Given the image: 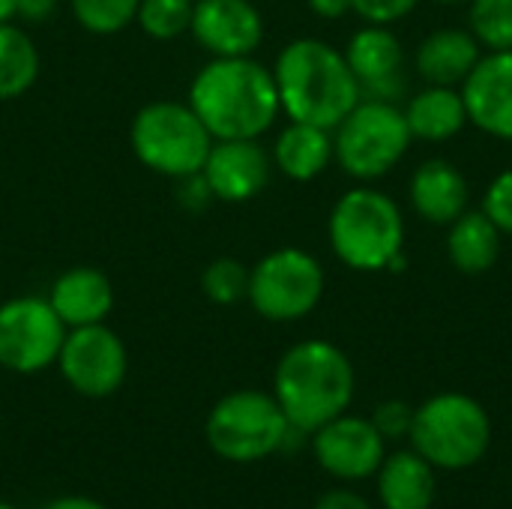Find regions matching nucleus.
Masks as SVG:
<instances>
[{
    "instance_id": "19",
    "label": "nucleus",
    "mask_w": 512,
    "mask_h": 509,
    "mask_svg": "<svg viewBox=\"0 0 512 509\" xmlns=\"http://www.w3.org/2000/svg\"><path fill=\"white\" fill-rule=\"evenodd\" d=\"M480 57H483V45L477 42L471 30L438 27L417 45L414 69L426 84L462 87V81L471 75Z\"/></svg>"
},
{
    "instance_id": "25",
    "label": "nucleus",
    "mask_w": 512,
    "mask_h": 509,
    "mask_svg": "<svg viewBox=\"0 0 512 509\" xmlns=\"http://www.w3.org/2000/svg\"><path fill=\"white\" fill-rule=\"evenodd\" d=\"M195 0H141L135 24L156 42H174L192 27Z\"/></svg>"
},
{
    "instance_id": "15",
    "label": "nucleus",
    "mask_w": 512,
    "mask_h": 509,
    "mask_svg": "<svg viewBox=\"0 0 512 509\" xmlns=\"http://www.w3.org/2000/svg\"><path fill=\"white\" fill-rule=\"evenodd\" d=\"M201 174L216 201L246 204L267 189L273 177V156L261 147L258 138L213 141Z\"/></svg>"
},
{
    "instance_id": "36",
    "label": "nucleus",
    "mask_w": 512,
    "mask_h": 509,
    "mask_svg": "<svg viewBox=\"0 0 512 509\" xmlns=\"http://www.w3.org/2000/svg\"><path fill=\"white\" fill-rule=\"evenodd\" d=\"M45 509H108L102 507L99 501L93 498H84V495H63V498H54Z\"/></svg>"
},
{
    "instance_id": "27",
    "label": "nucleus",
    "mask_w": 512,
    "mask_h": 509,
    "mask_svg": "<svg viewBox=\"0 0 512 509\" xmlns=\"http://www.w3.org/2000/svg\"><path fill=\"white\" fill-rule=\"evenodd\" d=\"M468 21L486 51H512V0H468Z\"/></svg>"
},
{
    "instance_id": "13",
    "label": "nucleus",
    "mask_w": 512,
    "mask_h": 509,
    "mask_svg": "<svg viewBox=\"0 0 512 509\" xmlns=\"http://www.w3.org/2000/svg\"><path fill=\"white\" fill-rule=\"evenodd\" d=\"M345 60L357 78L360 99L375 102H393L408 96V57L402 39L384 27V24H366L360 27L345 48Z\"/></svg>"
},
{
    "instance_id": "24",
    "label": "nucleus",
    "mask_w": 512,
    "mask_h": 509,
    "mask_svg": "<svg viewBox=\"0 0 512 509\" xmlns=\"http://www.w3.org/2000/svg\"><path fill=\"white\" fill-rule=\"evenodd\" d=\"M39 48L24 27L0 21V102L24 96L39 78Z\"/></svg>"
},
{
    "instance_id": "12",
    "label": "nucleus",
    "mask_w": 512,
    "mask_h": 509,
    "mask_svg": "<svg viewBox=\"0 0 512 509\" xmlns=\"http://www.w3.org/2000/svg\"><path fill=\"white\" fill-rule=\"evenodd\" d=\"M312 453L330 477L342 483H363L378 474L387 456V441L369 417L345 411L312 432Z\"/></svg>"
},
{
    "instance_id": "10",
    "label": "nucleus",
    "mask_w": 512,
    "mask_h": 509,
    "mask_svg": "<svg viewBox=\"0 0 512 509\" xmlns=\"http://www.w3.org/2000/svg\"><path fill=\"white\" fill-rule=\"evenodd\" d=\"M66 333L48 297L24 294L0 303V369L15 375L45 372L57 363Z\"/></svg>"
},
{
    "instance_id": "8",
    "label": "nucleus",
    "mask_w": 512,
    "mask_h": 509,
    "mask_svg": "<svg viewBox=\"0 0 512 509\" xmlns=\"http://www.w3.org/2000/svg\"><path fill=\"white\" fill-rule=\"evenodd\" d=\"M291 435V423L279 408L273 393L264 390H234L222 396L204 423L207 447L237 465L261 462L279 450Z\"/></svg>"
},
{
    "instance_id": "23",
    "label": "nucleus",
    "mask_w": 512,
    "mask_h": 509,
    "mask_svg": "<svg viewBox=\"0 0 512 509\" xmlns=\"http://www.w3.org/2000/svg\"><path fill=\"white\" fill-rule=\"evenodd\" d=\"M447 255L450 264L465 276H483L498 264L501 231L483 210H465L453 225H447Z\"/></svg>"
},
{
    "instance_id": "30",
    "label": "nucleus",
    "mask_w": 512,
    "mask_h": 509,
    "mask_svg": "<svg viewBox=\"0 0 512 509\" xmlns=\"http://www.w3.org/2000/svg\"><path fill=\"white\" fill-rule=\"evenodd\" d=\"M480 210L498 225L501 234H510L512 237V168L501 171V174L489 183Z\"/></svg>"
},
{
    "instance_id": "5",
    "label": "nucleus",
    "mask_w": 512,
    "mask_h": 509,
    "mask_svg": "<svg viewBox=\"0 0 512 509\" xmlns=\"http://www.w3.org/2000/svg\"><path fill=\"white\" fill-rule=\"evenodd\" d=\"M408 444L435 471H468L492 447V417L468 393H438L414 408Z\"/></svg>"
},
{
    "instance_id": "29",
    "label": "nucleus",
    "mask_w": 512,
    "mask_h": 509,
    "mask_svg": "<svg viewBox=\"0 0 512 509\" xmlns=\"http://www.w3.org/2000/svg\"><path fill=\"white\" fill-rule=\"evenodd\" d=\"M372 426L381 432L384 441H402L411 435L414 426V405H408L405 399H387L375 408V414L369 417Z\"/></svg>"
},
{
    "instance_id": "9",
    "label": "nucleus",
    "mask_w": 512,
    "mask_h": 509,
    "mask_svg": "<svg viewBox=\"0 0 512 509\" xmlns=\"http://www.w3.org/2000/svg\"><path fill=\"white\" fill-rule=\"evenodd\" d=\"M327 276L321 261L297 246L267 252L249 267V306L273 324H291L312 315L324 297Z\"/></svg>"
},
{
    "instance_id": "35",
    "label": "nucleus",
    "mask_w": 512,
    "mask_h": 509,
    "mask_svg": "<svg viewBox=\"0 0 512 509\" xmlns=\"http://www.w3.org/2000/svg\"><path fill=\"white\" fill-rule=\"evenodd\" d=\"M306 6L324 21H339L351 12V0H306Z\"/></svg>"
},
{
    "instance_id": "32",
    "label": "nucleus",
    "mask_w": 512,
    "mask_h": 509,
    "mask_svg": "<svg viewBox=\"0 0 512 509\" xmlns=\"http://www.w3.org/2000/svg\"><path fill=\"white\" fill-rule=\"evenodd\" d=\"M174 183H177V201H180V207L189 210V213H201L204 207H210V204L216 201L201 171H198V174H189V177H180V180H174Z\"/></svg>"
},
{
    "instance_id": "20",
    "label": "nucleus",
    "mask_w": 512,
    "mask_h": 509,
    "mask_svg": "<svg viewBox=\"0 0 512 509\" xmlns=\"http://www.w3.org/2000/svg\"><path fill=\"white\" fill-rule=\"evenodd\" d=\"M378 501L384 509H432L438 495V471L414 450L384 456L378 474Z\"/></svg>"
},
{
    "instance_id": "14",
    "label": "nucleus",
    "mask_w": 512,
    "mask_h": 509,
    "mask_svg": "<svg viewBox=\"0 0 512 509\" xmlns=\"http://www.w3.org/2000/svg\"><path fill=\"white\" fill-rule=\"evenodd\" d=\"M264 30V15L252 0H195L189 33L210 57H255Z\"/></svg>"
},
{
    "instance_id": "2",
    "label": "nucleus",
    "mask_w": 512,
    "mask_h": 509,
    "mask_svg": "<svg viewBox=\"0 0 512 509\" xmlns=\"http://www.w3.org/2000/svg\"><path fill=\"white\" fill-rule=\"evenodd\" d=\"M273 78L282 114L297 123L336 129L360 102V87L345 51L315 36L288 42L273 63Z\"/></svg>"
},
{
    "instance_id": "21",
    "label": "nucleus",
    "mask_w": 512,
    "mask_h": 509,
    "mask_svg": "<svg viewBox=\"0 0 512 509\" xmlns=\"http://www.w3.org/2000/svg\"><path fill=\"white\" fill-rule=\"evenodd\" d=\"M273 168L294 183L318 180L333 162V129L288 120L270 150Z\"/></svg>"
},
{
    "instance_id": "6",
    "label": "nucleus",
    "mask_w": 512,
    "mask_h": 509,
    "mask_svg": "<svg viewBox=\"0 0 512 509\" xmlns=\"http://www.w3.org/2000/svg\"><path fill=\"white\" fill-rule=\"evenodd\" d=\"M129 147L147 171L180 180L204 168L213 135L189 102L156 99L135 111L129 123Z\"/></svg>"
},
{
    "instance_id": "17",
    "label": "nucleus",
    "mask_w": 512,
    "mask_h": 509,
    "mask_svg": "<svg viewBox=\"0 0 512 509\" xmlns=\"http://www.w3.org/2000/svg\"><path fill=\"white\" fill-rule=\"evenodd\" d=\"M48 303L60 315L66 330L105 324L114 309V285L99 267L78 264V267L63 270L51 282Z\"/></svg>"
},
{
    "instance_id": "37",
    "label": "nucleus",
    "mask_w": 512,
    "mask_h": 509,
    "mask_svg": "<svg viewBox=\"0 0 512 509\" xmlns=\"http://www.w3.org/2000/svg\"><path fill=\"white\" fill-rule=\"evenodd\" d=\"M18 18V0H0V21Z\"/></svg>"
},
{
    "instance_id": "33",
    "label": "nucleus",
    "mask_w": 512,
    "mask_h": 509,
    "mask_svg": "<svg viewBox=\"0 0 512 509\" xmlns=\"http://www.w3.org/2000/svg\"><path fill=\"white\" fill-rule=\"evenodd\" d=\"M315 509H372V504L354 489H330L315 501Z\"/></svg>"
},
{
    "instance_id": "11",
    "label": "nucleus",
    "mask_w": 512,
    "mask_h": 509,
    "mask_svg": "<svg viewBox=\"0 0 512 509\" xmlns=\"http://www.w3.org/2000/svg\"><path fill=\"white\" fill-rule=\"evenodd\" d=\"M54 366L78 396L108 399L126 381L129 354L123 339L108 324H90L66 333Z\"/></svg>"
},
{
    "instance_id": "4",
    "label": "nucleus",
    "mask_w": 512,
    "mask_h": 509,
    "mask_svg": "<svg viewBox=\"0 0 512 509\" xmlns=\"http://www.w3.org/2000/svg\"><path fill=\"white\" fill-rule=\"evenodd\" d=\"M327 240L345 267L357 273H381L405 252V219L390 195L363 183L333 204Z\"/></svg>"
},
{
    "instance_id": "31",
    "label": "nucleus",
    "mask_w": 512,
    "mask_h": 509,
    "mask_svg": "<svg viewBox=\"0 0 512 509\" xmlns=\"http://www.w3.org/2000/svg\"><path fill=\"white\" fill-rule=\"evenodd\" d=\"M420 0H351V12H357L366 24H396L411 15Z\"/></svg>"
},
{
    "instance_id": "3",
    "label": "nucleus",
    "mask_w": 512,
    "mask_h": 509,
    "mask_svg": "<svg viewBox=\"0 0 512 509\" xmlns=\"http://www.w3.org/2000/svg\"><path fill=\"white\" fill-rule=\"evenodd\" d=\"M354 390L357 375L348 354L327 339L291 345L273 372V396L288 423L303 435L345 414L354 402Z\"/></svg>"
},
{
    "instance_id": "39",
    "label": "nucleus",
    "mask_w": 512,
    "mask_h": 509,
    "mask_svg": "<svg viewBox=\"0 0 512 509\" xmlns=\"http://www.w3.org/2000/svg\"><path fill=\"white\" fill-rule=\"evenodd\" d=\"M0 509H15V507H9V504H0Z\"/></svg>"
},
{
    "instance_id": "22",
    "label": "nucleus",
    "mask_w": 512,
    "mask_h": 509,
    "mask_svg": "<svg viewBox=\"0 0 512 509\" xmlns=\"http://www.w3.org/2000/svg\"><path fill=\"white\" fill-rule=\"evenodd\" d=\"M411 138L441 144L456 138L468 126V108L462 99V90L456 87H438L426 84L420 93L408 96V105L402 108Z\"/></svg>"
},
{
    "instance_id": "28",
    "label": "nucleus",
    "mask_w": 512,
    "mask_h": 509,
    "mask_svg": "<svg viewBox=\"0 0 512 509\" xmlns=\"http://www.w3.org/2000/svg\"><path fill=\"white\" fill-rule=\"evenodd\" d=\"M201 291L216 306H237L249 294V267L237 258H213L201 273Z\"/></svg>"
},
{
    "instance_id": "16",
    "label": "nucleus",
    "mask_w": 512,
    "mask_h": 509,
    "mask_svg": "<svg viewBox=\"0 0 512 509\" xmlns=\"http://www.w3.org/2000/svg\"><path fill=\"white\" fill-rule=\"evenodd\" d=\"M459 90L471 126L498 141H512V51L483 54Z\"/></svg>"
},
{
    "instance_id": "7",
    "label": "nucleus",
    "mask_w": 512,
    "mask_h": 509,
    "mask_svg": "<svg viewBox=\"0 0 512 509\" xmlns=\"http://www.w3.org/2000/svg\"><path fill=\"white\" fill-rule=\"evenodd\" d=\"M402 105L360 99L333 129V162L357 183L387 177L411 147Z\"/></svg>"
},
{
    "instance_id": "38",
    "label": "nucleus",
    "mask_w": 512,
    "mask_h": 509,
    "mask_svg": "<svg viewBox=\"0 0 512 509\" xmlns=\"http://www.w3.org/2000/svg\"><path fill=\"white\" fill-rule=\"evenodd\" d=\"M438 3H447V6H456V3H468V0H438Z\"/></svg>"
},
{
    "instance_id": "34",
    "label": "nucleus",
    "mask_w": 512,
    "mask_h": 509,
    "mask_svg": "<svg viewBox=\"0 0 512 509\" xmlns=\"http://www.w3.org/2000/svg\"><path fill=\"white\" fill-rule=\"evenodd\" d=\"M60 0H18V18L27 24H42L57 12Z\"/></svg>"
},
{
    "instance_id": "1",
    "label": "nucleus",
    "mask_w": 512,
    "mask_h": 509,
    "mask_svg": "<svg viewBox=\"0 0 512 509\" xmlns=\"http://www.w3.org/2000/svg\"><path fill=\"white\" fill-rule=\"evenodd\" d=\"M186 102L213 141L261 138L282 114L273 69L255 57H210L195 72Z\"/></svg>"
},
{
    "instance_id": "18",
    "label": "nucleus",
    "mask_w": 512,
    "mask_h": 509,
    "mask_svg": "<svg viewBox=\"0 0 512 509\" xmlns=\"http://www.w3.org/2000/svg\"><path fill=\"white\" fill-rule=\"evenodd\" d=\"M411 207L429 225H453L465 210H471L468 177L447 159H426L417 165L408 183Z\"/></svg>"
},
{
    "instance_id": "26",
    "label": "nucleus",
    "mask_w": 512,
    "mask_h": 509,
    "mask_svg": "<svg viewBox=\"0 0 512 509\" xmlns=\"http://www.w3.org/2000/svg\"><path fill=\"white\" fill-rule=\"evenodd\" d=\"M141 0H69V9L81 30L93 36H117L135 24Z\"/></svg>"
}]
</instances>
